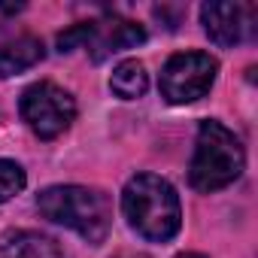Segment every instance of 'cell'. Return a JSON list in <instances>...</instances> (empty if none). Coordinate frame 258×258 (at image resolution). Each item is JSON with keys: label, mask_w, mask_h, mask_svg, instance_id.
I'll list each match as a JSON object with an SVG mask.
<instances>
[{"label": "cell", "mask_w": 258, "mask_h": 258, "mask_svg": "<svg viewBox=\"0 0 258 258\" xmlns=\"http://www.w3.org/2000/svg\"><path fill=\"white\" fill-rule=\"evenodd\" d=\"M0 258H64V252L40 231H16L0 246Z\"/></svg>", "instance_id": "8"}, {"label": "cell", "mask_w": 258, "mask_h": 258, "mask_svg": "<svg viewBox=\"0 0 258 258\" xmlns=\"http://www.w3.org/2000/svg\"><path fill=\"white\" fill-rule=\"evenodd\" d=\"M121 213L143 240L167 243L182 228V207L176 188L158 173H137L121 191Z\"/></svg>", "instance_id": "1"}, {"label": "cell", "mask_w": 258, "mask_h": 258, "mask_svg": "<svg viewBox=\"0 0 258 258\" xmlns=\"http://www.w3.org/2000/svg\"><path fill=\"white\" fill-rule=\"evenodd\" d=\"M201 25H204V34L216 46L231 49L252 34L255 7H249V4H204L201 7Z\"/></svg>", "instance_id": "6"}, {"label": "cell", "mask_w": 258, "mask_h": 258, "mask_svg": "<svg viewBox=\"0 0 258 258\" xmlns=\"http://www.w3.org/2000/svg\"><path fill=\"white\" fill-rule=\"evenodd\" d=\"M176 258H207V255H201V252H182V255H176Z\"/></svg>", "instance_id": "12"}, {"label": "cell", "mask_w": 258, "mask_h": 258, "mask_svg": "<svg viewBox=\"0 0 258 258\" xmlns=\"http://www.w3.org/2000/svg\"><path fill=\"white\" fill-rule=\"evenodd\" d=\"M146 88H149V73H146L143 61H137V58L121 61L109 76V91L121 100H137L146 94Z\"/></svg>", "instance_id": "10"}, {"label": "cell", "mask_w": 258, "mask_h": 258, "mask_svg": "<svg viewBox=\"0 0 258 258\" xmlns=\"http://www.w3.org/2000/svg\"><path fill=\"white\" fill-rule=\"evenodd\" d=\"M19 112L40 140H55L76 121V100L55 82H34L31 88H25Z\"/></svg>", "instance_id": "4"}, {"label": "cell", "mask_w": 258, "mask_h": 258, "mask_svg": "<svg viewBox=\"0 0 258 258\" xmlns=\"http://www.w3.org/2000/svg\"><path fill=\"white\" fill-rule=\"evenodd\" d=\"M246 167V152L240 137L216 118L201 121L195 155L188 164V182L201 195H213L219 188H228Z\"/></svg>", "instance_id": "3"}, {"label": "cell", "mask_w": 258, "mask_h": 258, "mask_svg": "<svg viewBox=\"0 0 258 258\" xmlns=\"http://www.w3.org/2000/svg\"><path fill=\"white\" fill-rule=\"evenodd\" d=\"M118 258H143V255H118Z\"/></svg>", "instance_id": "13"}, {"label": "cell", "mask_w": 258, "mask_h": 258, "mask_svg": "<svg viewBox=\"0 0 258 258\" xmlns=\"http://www.w3.org/2000/svg\"><path fill=\"white\" fill-rule=\"evenodd\" d=\"M46 49L37 37H22L16 43H7L0 46V79H10V76H19L31 67H37L43 61Z\"/></svg>", "instance_id": "9"}, {"label": "cell", "mask_w": 258, "mask_h": 258, "mask_svg": "<svg viewBox=\"0 0 258 258\" xmlns=\"http://www.w3.org/2000/svg\"><path fill=\"white\" fill-rule=\"evenodd\" d=\"M37 210L91 246H100L112 228V201L103 188L91 185H49L37 195Z\"/></svg>", "instance_id": "2"}, {"label": "cell", "mask_w": 258, "mask_h": 258, "mask_svg": "<svg viewBox=\"0 0 258 258\" xmlns=\"http://www.w3.org/2000/svg\"><path fill=\"white\" fill-rule=\"evenodd\" d=\"M146 40L143 25L131 22V19H100V22H85V49L91 52L94 61H103L121 49L140 46Z\"/></svg>", "instance_id": "7"}, {"label": "cell", "mask_w": 258, "mask_h": 258, "mask_svg": "<svg viewBox=\"0 0 258 258\" xmlns=\"http://www.w3.org/2000/svg\"><path fill=\"white\" fill-rule=\"evenodd\" d=\"M28 185V173L19 161H10V158H0V204L13 201L16 195H22Z\"/></svg>", "instance_id": "11"}, {"label": "cell", "mask_w": 258, "mask_h": 258, "mask_svg": "<svg viewBox=\"0 0 258 258\" xmlns=\"http://www.w3.org/2000/svg\"><path fill=\"white\" fill-rule=\"evenodd\" d=\"M219 73V61L210 52H176L167 58L158 76L161 97L167 103H191L201 100Z\"/></svg>", "instance_id": "5"}]
</instances>
